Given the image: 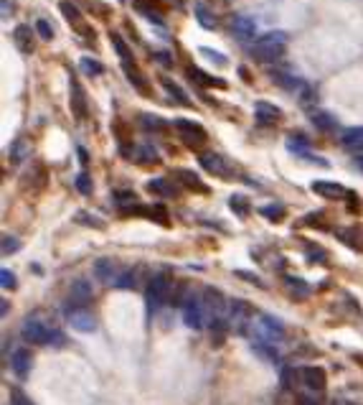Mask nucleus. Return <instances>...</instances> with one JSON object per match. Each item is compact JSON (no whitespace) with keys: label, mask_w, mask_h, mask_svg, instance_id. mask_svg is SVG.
<instances>
[{"label":"nucleus","mask_w":363,"mask_h":405,"mask_svg":"<svg viewBox=\"0 0 363 405\" xmlns=\"http://www.w3.org/2000/svg\"><path fill=\"white\" fill-rule=\"evenodd\" d=\"M21 336L26 339L28 344H36V347H62L66 339H64V334L51 324V321H46L41 314H33L28 316L23 326H21Z\"/></svg>","instance_id":"f257e3e1"},{"label":"nucleus","mask_w":363,"mask_h":405,"mask_svg":"<svg viewBox=\"0 0 363 405\" xmlns=\"http://www.w3.org/2000/svg\"><path fill=\"white\" fill-rule=\"evenodd\" d=\"M287 41L290 36L284 31H269V34H262V36L254 38L252 44V56L259 59V62H275L284 54L287 49Z\"/></svg>","instance_id":"f03ea898"},{"label":"nucleus","mask_w":363,"mask_h":405,"mask_svg":"<svg viewBox=\"0 0 363 405\" xmlns=\"http://www.w3.org/2000/svg\"><path fill=\"white\" fill-rule=\"evenodd\" d=\"M252 334H254L257 342L277 347V344L284 339V324L272 314H259L257 319L252 321Z\"/></svg>","instance_id":"7ed1b4c3"},{"label":"nucleus","mask_w":363,"mask_h":405,"mask_svg":"<svg viewBox=\"0 0 363 405\" xmlns=\"http://www.w3.org/2000/svg\"><path fill=\"white\" fill-rule=\"evenodd\" d=\"M170 296V278L168 273H155L148 280V291H145V304H148V316H152L155 311L163 308V304Z\"/></svg>","instance_id":"20e7f679"},{"label":"nucleus","mask_w":363,"mask_h":405,"mask_svg":"<svg viewBox=\"0 0 363 405\" xmlns=\"http://www.w3.org/2000/svg\"><path fill=\"white\" fill-rule=\"evenodd\" d=\"M226 321H229L231 332L244 334L247 326H252V306L241 298H231L226 306Z\"/></svg>","instance_id":"39448f33"},{"label":"nucleus","mask_w":363,"mask_h":405,"mask_svg":"<svg viewBox=\"0 0 363 405\" xmlns=\"http://www.w3.org/2000/svg\"><path fill=\"white\" fill-rule=\"evenodd\" d=\"M176 125V130L180 133V138H183V143L191 145V148H204L206 145V130L198 123H193V120H176L173 123Z\"/></svg>","instance_id":"423d86ee"},{"label":"nucleus","mask_w":363,"mask_h":405,"mask_svg":"<svg viewBox=\"0 0 363 405\" xmlns=\"http://www.w3.org/2000/svg\"><path fill=\"white\" fill-rule=\"evenodd\" d=\"M198 163H201V169L209 171L211 176H219V179H231V176H234L231 163L226 161L221 154H201L198 156Z\"/></svg>","instance_id":"0eeeda50"},{"label":"nucleus","mask_w":363,"mask_h":405,"mask_svg":"<svg viewBox=\"0 0 363 405\" xmlns=\"http://www.w3.org/2000/svg\"><path fill=\"white\" fill-rule=\"evenodd\" d=\"M66 321H69V326L74 332H81V334H92L97 329V319L81 306H66Z\"/></svg>","instance_id":"6e6552de"},{"label":"nucleus","mask_w":363,"mask_h":405,"mask_svg":"<svg viewBox=\"0 0 363 405\" xmlns=\"http://www.w3.org/2000/svg\"><path fill=\"white\" fill-rule=\"evenodd\" d=\"M201 301H204L209 324H211V321H216V319H224V314H226V306H229V301H224V296L219 293V291H216V289H206Z\"/></svg>","instance_id":"1a4fd4ad"},{"label":"nucleus","mask_w":363,"mask_h":405,"mask_svg":"<svg viewBox=\"0 0 363 405\" xmlns=\"http://www.w3.org/2000/svg\"><path fill=\"white\" fill-rule=\"evenodd\" d=\"M183 321H186L188 329H193V332H198V329H204L206 326V308H204V301L201 298H191L186 306H183Z\"/></svg>","instance_id":"9d476101"},{"label":"nucleus","mask_w":363,"mask_h":405,"mask_svg":"<svg viewBox=\"0 0 363 405\" xmlns=\"http://www.w3.org/2000/svg\"><path fill=\"white\" fill-rule=\"evenodd\" d=\"M231 34H234L237 41H249V38L257 34V23H254V19L247 16V13H237V16L231 19Z\"/></svg>","instance_id":"9b49d317"},{"label":"nucleus","mask_w":363,"mask_h":405,"mask_svg":"<svg viewBox=\"0 0 363 405\" xmlns=\"http://www.w3.org/2000/svg\"><path fill=\"white\" fill-rule=\"evenodd\" d=\"M302 378V385L310 387V390H320V393H325V387H328V372L318 365H310V367H302L300 372Z\"/></svg>","instance_id":"f8f14e48"},{"label":"nucleus","mask_w":363,"mask_h":405,"mask_svg":"<svg viewBox=\"0 0 363 405\" xmlns=\"http://www.w3.org/2000/svg\"><path fill=\"white\" fill-rule=\"evenodd\" d=\"M10 367H13V375L18 380H26L31 375V367H33V357L26 347H18L13 354H10Z\"/></svg>","instance_id":"ddd939ff"},{"label":"nucleus","mask_w":363,"mask_h":405,"mask_svg":"<svg viewBox=\"0 0 363 405\" xmlns=\"http://www.w3.org/2000/svg\"><path fill=\"white\" fill-rule=\"evenodd\" d=\"M310 189L315 191L318 197H323V199H336V201L351 197L346 186H340V184H336V181H312Z\"/></svg>","instance_id":"4468645a"},{"label":"nucleus","mask_w":363,"mask_h":405,"mask_svg":"<svg viewBox=\"0 0 363 405\" xmlns=\"http://www.w3.org/2000/svg\"><path fill=\"white\" fill-rule=\"evenodd\" d=\"M69 296L74 304H89L92 296H94V289H92V283H89L87 278H77L74 283H71Z\"/></svg>","instance_id":"2eb2a0df"},{"label":"nucleus","mask_w":363,"mask_h":405,"mask_svg":"<svg viewBox=\"0 0 363 405\" xmlns=\"http://www.w3.org/2000/svg\"><path fill=\"white\" fill-rule=\"evenodd\" d=\"M71 110H74L77 120L87 117V99H84V90H81V84L77 79H71Z\"/></svg>","instance_id":"dca6fc26"},{"label":"nucleus","mask_w":363,"mask_h":405,"mask_svg":"<svg viewBox=\"0 0 363 405\" xmlns=\"http://www.w3.org/2000/svg\"><path fill=\"white\" fill-rule=\"evenodd\" d=\"M287 151L295 156H300V158H305V161H312V163H318V166H328V163L323 161V158H318V156L312 154L310 148L305 145V140H300V138H290L287 140Z\"/></svg>","instance_id":"f3484780"},{"label":"nucleus","mask_w":363,"mask_h":405,"mask_svg":"<svg viewBox=\"0 0 363 405\" xmlns=\"http://www.w3.org/2000/svg\"><path fill=\"white\" fill-rule=\"evenodd\" d=\"M13 44H16L18 51L31 54V51H33V31L28 26H18L16 31H13Z\"/></svg>","instance_id":"a211bd4d"},{"label":"nucleus","mask_w":363,"mask_h":405,"mask_svg":"<svg viewBox=\"0 0 363 405\" xmlns=\"http://www.w3.org/2000/svg\"><path fill=\"white\" fill-rule=\"evenodd\" d=\"M94 275H97L102 283H115V278H117V265H115V260H109V258H99L97 262H94Z\"/></svg>","instance_id":"6ab92c4d"},{"label":"nucleus","mask_w":363,"mask_h":405,"mask_svg":"<svg viewBox=\"0 0 363 405\" xmlns=\"http://www.w3.org/2000/svg\"><path fill=\"white\" fill-rule=\"evenodd\" d=\"M340 143L346 151H363V127H351L340 135Z\"/></svg>","instance_id":"aec40b11"},{"label":"nucleus","mask_w":363,"mask_h":405,"mask_svg":"<svg viewBox=\"0 0 363 405\" xmlns=\"http://www.w3.org/2000/svg\"><path fill=\"white\" fill-rule=\"evenodd\" d=\"M135 161L140 163V166H155V163L160 161V156H158V151H155L152 145L142 143V145H137V148H135Z\"/></svg>","instance_id":"412c9836"},{"label":"nucleus","mask_w":363,"mask_h":405,"mask_svg":"<svg viewBox=\"0 0 363 405\" xmlns=\"http://www.w3.org/2000/svg\"><path fill=\"white\" fill-rule=\"evenodd\" d=\"M284 286H287V291L293 293V298H308L312 293L310 286H308L302 278H297V275H287V278H284Z\"/></svg>","instance_id":"4be33fe9"},{"label":"nucleus","mask_w":363,"mask_h":405,"mask_svg":"<svg viewBox=\"0 0 363 405\" xmlns=\"http://www.w3.org/2000/svg\"><path fill=\"white\" fill-rule=\"evenodd\" d=\"M254 112H257V120L259 123H275V120H280V108L277 105H269V102H257L254 105Z\"/></svg>","instance_id":"5701e85b"},{"label":"nucleus","mask_w":363,"mask_h":405,"mask_svg":"<svg viewBox=\"0 0 363 405\" xmlns=\"http://www.w3.org/2000/svg\"><path fill=\"white\" fill-rule=\"evenodd\" d=\"M122 69H124V74H127V79L133 82V84H135V87H137L140 92H145V95H148V82L142 79V72H140V69H137V66H135L133 62H127V59H122Z\"/></svg>","instance_id":"b1692460"},{"label":"nucleus","mask_w":363,"mask_h":405,"mask_svg":"<svg viewBox=\"0 0 363 405\" xmlns=\"http://www.w3.org/2000/svg\"><path fill=\"white\" fill-rule=\"evenodd\" d=\"M148 191H155V194H160V197H176L178 194V186H173L168 179H152V181H148V186H145Z\"/></svg>","instance_id":"393cba45"},{"label":"nucleus","mask_w":363,"mask_h":405,"mask_svg":"<svg viewBox=\"0 0 363 405\" xmlns=\"http://www.w3.org/2000/svg\"><path fill=\"white\" fill-rule=\"evenodd\" d=\"M310 123L318 127V130H323V133H333V127L338 125L336 117L328 115V112H310Z\"/></svg>","instance_id":"a878e982"},{"label":"nucleus","mask_w":363,"mask_h":405,"mask_svg":"<svg viewBox=\"0 0 363 405\" xmlns=\"http://www.w3.org/2000/svg\"><path fill=\"white\" fill-rule=\"evenodd\" d=\"M188 79L198 82V84H204V87H224V79H213V77H209L206 72H201L198 66H188Z\"/></svg>","instance_id":"bb28decb"},{"label":"nucleus","mask_w":363,"mask_h":405,"mask_svg":"<svg viewBox=\"0 0 363 405\" xmlns=\"http://www.w3.org/2000/svg\"><path fill=\"white\" fill-rule=\"evenodd\" d=\"M140 123L145 130H168V123L163 120L160 115H152V112H142L140 115Z\"/></svg>","instance_id":"cd10ccee"},{"label":"nucleus","mask_w":363,"mask_h":405,"mask_svg":"<svg viewBox=\"0 0 363 405\" xmlns=\"http://www.w3.org/2000/svg\"><path fill=\"white\" fill-rule=\"evenodd\" d=\"M196 21H198V23H201L204 28H209V31H211V28H216V16H213L209 8H206L204 3H198V5H196Z\"/></svg>","instance_id":"c85d7f7f"},{"label":"nucleus","mask_w":363,"mask_h":405,"mask_svg":"<svg viewBox=\"0 0 363 405\" xmlns=\"http://www.w3.org/2000/svg\"><path fill=\"white\" fill-rule=\"evenodd\" d=\"M275 82L277 84H282L284 90H290V92H295V90H302V82L295 77V74H287V72H275Z\"/></svg>","instance_id":"c756f323"},{"label":"nucleus","mask_w":363,"mask_h":405,"mask_svg":"<svg viewBox=\"0 0 363 405\" xmlns=\"http://www.w3.org/2000/svg\"><path fill=\"white\" fill-rule=\"evenodd\" d=\"M229 207H231V212H237L239 217H247L249 209H252L244 194H231V197H229Z\"/></svg>","instance_id":"7c9ffc66"},{"label":"nucleus","mask_w":363,"mask_h":405,"mask_svg":"<svg viewBox=\"0 0 363 405\" xmlns=\"http://www.w3.org/2000/svg\"><path fill=\"white\" fill-rule=\"evenodd\" d=\"M79 66H81V72L89 74V77H99V74L105 72V66H102L97 59H92V56H81Z\"/></svg>","instance_id":"2f4dec72"},{"label":"nucleus","mask_w":363,"mask_h":405,"mask_svg":"<svg viewBox=\"0 0 363 405\" xmlns=\"http://www.w3.org/2000/svg\"><path fill=\"white\" fill-rule=\"evenodd\" d=\"M178 179H180V184H186V186H191V189L196 191H206V186L201 184V179L196 176L193 171H188V169H183V171H178Z\"/></svg>","instance_id":"473e14b6"},{"label":"nucleus","mask_w":363,"mask_h":405,"mask_svg":"<svg viewBox=\"0 0 363 405\" xmlns=\"http://www.w3.org/2000/svg\"><path fill=\"white\" fill-rule=\"evenodd\" d=\"M163 87H165V90H168L170 95H173V99H176V102H180V105H191V99H188L186 95H183V90H180V87H178V84H176L173 79H168V77H163Z\"/></svg>","instance_id":"72a5a7b5"},{"label":"nucleus","mask_w":363,"mask_h":405,"mask_svg":"<svg viewBox=\"0 0 363 405\" xmlns=\"http://www.w3.org/2000/svg\"><path fill=\"white\" fill-rule=\"evenodd\" d=\"M28 156V143L26 140H16V143L10 145V161L13 163H23Z\"/></svg>","instance_id":"f704fd0d"},{"label":"nucleus","mask_w":363,"mask_h":405,"mask_svg":"<svg viewBox=\"0 0 363 405\" xmlns=\"http://www.w3.org/2000/svg\"><path fill=\"white\" fill-rule=\"evenodd\" d=\"M259 214L267 217V219H272V222H280L284 217V207L282 204H265V207L259 209Z\"/></svg>","instance_id":"c9c22d12"},{"label":"nucleus","mask_w":363,"mask_h":405,"mask_svg":"<svg viewBox=\"0 0 363 405\" xmlns=\"http://www.w3.org/2000/svg\"><path fill=\"white\" fill-rule=\"evenodd\" d=\"M115 289L120 291H127V289H135V273L133 270H124L115 278Z\"/></svg>","instance_id":"e433bc0d"},{"label":"nucleus","mask_w":363,"mask_h":405,"mask_svg":"<svg viewBox=\"0 0 363 405\" xmlns=\"http://www.w3.org/2000/svg\"><path fill=\"white\" fill-rule=\"evenodd\" d=\"M62 13H64V19L71 21L74 26H81V13H79V10H77V8H74L71 3H66V0H64V3H62Z\"/></svg>","instance_id":"4c0bfd02"},{"label":"nucleus","mask_w":363,"mask_h":405,"mask_svg":"<svg viewBox=\"0 0 363 405\" xmlns=\"http://www.w3.org/2000/svg\"><path fill=\"white\" fill-rule=\"evenodd\" d=\"M305 390H308V393L300 395L302 405H323V393H320V390H310V387H305Z\"/></svg>","instance_id":"58836bf2"},{"label":"nucleus","mask_w":363,"mask_h":405,"mask_svg":"<svg viewBox=\"0 0 363 405\" xmlns=\"http://www.w3.org/2000/svg\"><path fill=\"white\" fill-rule=\"evenodd\" d=\"M0 286L5 291H13L18 286V280H16V273L13 270H8V268H3L0 270Z\"/></svg>","instance_id":"ea45409f"},{"label":"nucleus","mask_w":363,"mask_h":405,"mask_svg":"<svg viewBox=\"0 0 363 405\" xmlns=\"http://www.w3.org/2000/svg\"><path fill=\"white\" fill-rule=\"evenodd\" d=\"M10 405H33V400H31L21 387H13V390H10Z\"/></svg>","instance_id":"a19ab883"},{"label":"nucleus","mask_w":363,"mask_h":405,"mask_svg":"<svg viewBox=\"0 0 363 405\" xmlns=\"http://www.w3.org/2000/svg\"><path fill=\"white\" fill-rule=\"evenodd\" d=\"M3 255H13V252L21 250V243H18L16 237H10V234H3Z\"/></svg>","instance_id":"79ce46f5"},{"label":"nucleus","mask_w":363,"mask_h":405,"mask_svg":"<svg viewBox=\"0 0 363 405\" xmlns=\"http://www.w3.org/2000/svg\"><path fill=\"white\" fill-rule=\"evenodd\" d=\"M36 31H38V36L44 38V41H51L53 38V28H51V23L49 21H36Z\"/></svg>","instance_id":"37998d69"},{"label":"nucleus","mask_w":363,"mask_h":405,"mask_svg":"<svg viewBox=\"0 0 363 405\" xmlns=\"http://www.w3.org/2000/svg\"><path fill=\"white\" fill-rule=\"evenodd\" d=\"M77 191H79V194H89V191H92V179H89L87 173H79V176H77Z\"/></svg>","instance_id":"c03bdc74"},{"label":"nucleus","mask_w":363,"mask_h":405,"mask_svg":"<svg viewBox=\"0 0 363 405\" xmlns=\"http://www.w3.org/2000/svg\"><path fill=\"white\" fill-rule=\"evenodd\" d=\"M77 222H81V225H89V227H102V222L99 219H94V214H87V212H79L77 214Z\"/></svg>","instance_id":"a18cd8bd"},{"label":"nucleus","mask_w":363,"mask_h":405,"mask_svg":"<svg viewBox=\"0 0 363 405\" xmlns=\"http://www.w3.org/2000/svg\"><path fill=\"white\" fill-rule=\"evenodd\" d=\"M112 44H115L117 54L122 56V59H127V56H130V49L124 46V41H122V38H120V36H117V34H112Z\"/></svg>","instance_id":"49530a36"},{"label":"nucleus","mask_w":363,"mask_h":405,"mask_svg":"<svg viewBox=\"0 0 363 405\" xmlns=\"http://www.w3.org/2000/svg\"><path fill=\"white\" fill-rule=\"evenodd\" d=\"M201 54L209 56V59H211V62H216L219 66H224V64H226V59H224L219 51H213V49H206V46H204V49H201Z\"/></svg>","instance_id":"de8ad7c7"},{"label":"nucleus","mask_w":363,"mask_h":405,"mask_svg":"<svg viewBox=\"0 0 363 405\" xmlns=\"http://www.w3.org/2000/svg\"><path fill=\"white\" fill-rule=\"evenodd\" d=\"M237 275H239V278H244V280H252V283H257V286H262V280H259L254 273H247V270H237Z\"/></svg>","instance_id":"09e8293b"},{"label":"nucleus","mask_w":363,"mask_h":405,"mask_svg":"<svg viewBox=\"0 0 363 405\" xmlns=\"http://www.w3.org/2000/svg\"><path fill=\"white\" fill-rule=\"evenodd\" d=\"M155 59H158L163 66H173V56L165 54V51H158V54H155Z\"/></svg>","instance_id":"8fccbe9b"},{"label":"nucleus","mask_w":363,"mask_h":405,"mask_svg":"<svg viewBox=\"0 0 363 405\" xmlns=\"http://www.w3.org/2000/svg\"><path fill=\"white\" fill-rule=\"evenodd\" d=\"M5 314H8V301L3 298V301H0V316H5Z\"/></svg>","instance_id":"3c124183"},{"label":"nucleus","mask_w":363,"mask_h":405,"mask_svg":"<svg viewBox=\"0 0 363 405\" xmlns=\"http://www.w3.org/2000/svg\"><path fill=\"white\" fill-rule=\"evenodd\" d=\"M8 10H10V3H8V0H3V16H10Z\"/></svg>","instance_id":"603ef678"},{"label":"nucleus","mask_w":363,"mask_h":405,"mask_svg":"<svg viewBox=\"0 0 363 405\" xmlns=\"http://www.w3.org/2000/svg\"><path fill=\"white\" fill-rule=\"evenodd\" d=\"M79 161L87 163V151H84V148H79Z\"/></svg>","instance_id":"864d4df0"},{"label":"nucleus","mask_w":363,"mask_h":405,"mask_svg":"<svg viewBox=\"0 0 363 405\" xmlns=\"http://www.w3.org/2000/svg\"><path fill=\"white\" fill-rule=\"evenodd\" d=\"M355 166H358V169L363 171V158H358V161H355Z\"/></svg>","instance_id":"5fc2aeb1"},{"label":"nucleus","mask_w":363,"mask_h":405,"mask_svg":"<svg viewBox=\"0 0 363 405\" xmlns=\"http://www.w3.org/2000/svg\"><path fill=\"white\" fill-rule=\"evenodd\" d=\"M120 3H122V0H120Z\"/></svg>","instance_id":"6e6d98bb"}]
</instances>
